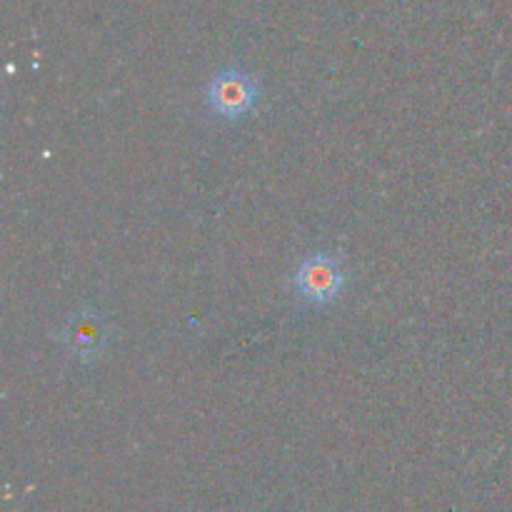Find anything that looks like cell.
<instances>
[{"label":"cell","instance_id":"cell-1","mask_svg":"<svg viewBox=\"0 0 512 512\" xmlns=\"http://www.w3.org/2000/svg\"><path fill=\"white\" fill-rule=\"evenodd\" d=\"M345 285L343 265L333 255H308L293 275V290L300 303L328 305L340 295Z\"/></svg>","mask_w":512,"mask_h":512},{"label":"cell","instance_id":"cell-2","mask_svg":"<svg viewBox=\"0 0 512 512\" xmlns=\"http://www.w3.org/2000/svg\"><path fill=\"white\" fill-rule=\"evenodd\" d=\"M110 328L103 315L93 308H83L70 315L58 333V345L75 363H93L105 353Z\"/></svg>","mask_w":512,"mask_h":512},{"label":"cell","instance_id":"cell-3","mask_svg":"<svg viewBox=\"0 0 512 512\" xmlns=\"http://www.w3.org/2000/svg\"><path fill=\"white\" fill-rule=\"evenodd\" d=\"M258 95L260 85L253 75L245 70H225L210 80L205 98L215 115L223 120H240L255 108Z\"/></svg>","mask_w":512,"mask_h":512}]
</instances>
